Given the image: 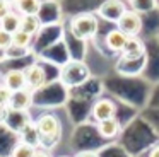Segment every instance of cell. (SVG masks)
Segmentation results:
<instances>
[{
  "label": "cell",
  "instance_id": "obj_16",
  "mask_svg": "<svg viewBox=\"0 0 159 157\" xmlns=\"http://www.w3.org/2000/svg\"><path fill=\"white\" fill-rule=\"evenodd\" d=\"M36 150H38V147L31 145V143L17 142L14 147H12L11 157H34L36 155Z\"/></svg>",
  "mask_w": 159,
  "mask_h": 157
},
{
  "label": "cell",
  "instance_id": "obj_1",
  "mask_svg": "<svg viewBox=\"0 0 159 157\" xmlns=\"http://www.w3.org/2000/svg\"><path fill=\"white\" fill-rule=\"evenodd\" d=\"M99 31V19L91 12L77 14L70 19V33L80 41L93 39Z\"/></svg>",
  "mask_w": 159,
  "mask_h": 157
},
{
  "label": "cell",
  "instance_id": "obj_5",
  "mask_svg": "<svg viewBox=\"0 0 159 157\" xmlns=\"http://www.w3.org/2000/svg\"><path fill=\"white\" fill-rule=\"evenodd\" d=\"M34 101V91H31L29 87H24L21 91L12 92V97L9 101L7 108L12 113H28L29 108L33 106Z\"/></svg>",
  "mask_w": 159,
  "mask_h": 157
},
{
  "label": "cell",
  "instance_id": "obj_10",
  "mask_svg": "<svg viewBox=\"0 0 159 157\" xmlns=\"http://www.w3.org/2000/svg\"><path fill=\"white\" fill-rule=\"evenodd\" d=\"M91 114H93V118L98 123L104 121V119H110V118H115V114H116V106L110 99H99V101H96L93 104Z\"/></svg>",
  "mask_w": 159,
  "mask_h": 157
},
{
  "label": "cell",
  "instance_id": "obj_20",
  "mask_svg": "<svg viewBox=\"0 0 159 157\" xmlns=\"http://www.w3.org/2000/svg\"><path fill=\"white\" fill-rule=\"evenodd\" d=\"M12 97V91L9 87H5L4 84H0V104L2 106H7L9 101Z\"/></svg>",
  "mask_w": 159,
  "mask_h": 157
},
{
  "label": "cell",
  "instance_id": "obj_6",
  "mask_svg": "<svg viewBox=\"0 0 159 157\" xmlns=\"http://www.w3.org/2000/svg\"><path fill=\"white\" fill-rule=\"evenodd\" d=\"M125 10H127V5L123 0H104L98 9V16L104 20L116 24L120 17L125 14Z\"/></svg>",
  "mask_w": 159,
  "mask_h": 157
},
{
  "label": "cell",
  "instance_id": "obj_26",
  "mask_svg": "<svg viewBox=\"0 0 159 157\" xmlns=\"http://www.w3.org/2000/svg\"><path fill=\"white\" fill-rule=\"evenodd\" d=\"M127 2H130V0H127Z\"/></svg>",
  "mask_w": 159,
  "mask_h": 157
},
{
  "label": "cell",
  "instance_id": "obj_18",
  "mask_svg": "<svg viewBox=\"0 0 159 157\" xmlns=\"http://www.w3.org/2000/svg\"><path fill=\"white\" fill-rule=\"evenodd\" d=\"M130 5L135 12H149L156 7V0H130Z\"/></svg>",
  "mask_w": 159,
  "mask_h": 157
},
{
  "label": "cell",
  "instance_id": "obj_9",
  "mask_svg": "<svg viewBox=\"0 0 159 157\" xmlns=\"http://www.w3.org/2000/svg\"><path fill=\"white\" fill-rule=\"evenodd\" d=\"M24 72H26L28 87L31 89V91L36 92L38 89H41L43 85H45V82H46V72H45V68H43L39 63L29 65L28 68H24Z\"/></svg>",
  "mask_w": 159,
  "mask_h": 157
},
{
  "label": "cell",
  "instance_id": "obj_17",
  "mask_svg": "<svg viewBox=\"0 0 159 157\" xmlns=\"http://www.w3.org/2000/svg\"><path fill=\"white\" fill-rule=\"evenodd\" d=\"M33 38L34 36H31V34L24 33L22 29H19L12 34V44H14V46H19V48H29L33 43Z\"/></svg>",
  "mask_w": 159,
  "mask_h": 157
},
{
  "label": "cell",
  "instance_id": "obj_4",
  "mask_svg": "<svg viewBox=\"0 0 159 157\" xmlns=\"http://www.w3.org/2000/svg\"><path fill=\"white\" fill-rule=\"evenodd\" d=\"M89 77V70L82 61H70L62 70V80L67 85H79Z\"/></svg>",
  "mask_w": 159,
  "mask_h": 157
},
{
  "label": "cell",
  "instance_id": "obj_13",
  "mask_svg": "<svg viewBox=\"0 0 159 157\" xmlns=\"http://www.w3.org/2000/svg\"><path fill=\"white\" fill-rule=\"evenodd\" d=\"M41 9V0H17L14 5V10L21 16H39Z\"/></svg>",
  "mask_w": 159,
  "mask_h": 157
},
{
  "label": "cell",
  "instance_id": "obj_3",
  "mask_svg": "<svg viewBox=\"0 0 159 157\" xmlns=\"http://www.w3.org/2000/svg\"><path fill=\"white\" fill-rule=\"evenodd\" d=\"M116 27L120 31H123L128 38H135L140 34L142 29V17L139 12H135L134 9H127L125 14L120 17V20L116 22Z\"/></svg>",
  "mask_w": 159,
  "mask_h": 157
},
{
  "label": "cell",
  "instance_id": "obj_2",
  "mask_svg": "<svg viewBox=\"0 0 159 157\" xmlns=\"http://www.w3.org/2000/svg\"><path fill=\"white\" fill-rule=\"evenodd\" d=\"M34 123H36V128H38V133H39V145L58 142L60 133H62V125H60L58 118L55 114L45 113Z\"/></svg>",
  "mask_w": 159,
  "mask_h": 157
},
{
  "label": "cell",
  "instance_id": "obj_19",
  "mask_svg": "<svg viewBox=\"0 0 159 157\" xmlns=\"http://www.w3.org/2000/svg\"><path fill=\"white\" fill-rule=\"evenodd\" d=\"M12 46V34L0 27V51H7Z\"/></svg>",
  "mask_w": 159,
  "mask_h": 157
},
{
  "label": "cell",
  "instance_id": "obj_7",
  "mask_svg": "<svg viewBox=\"0 0 159 157\" xmlns=\"http://www.w3.org/2000/svg\"><path fill=\"white\" fill-rule=\"evenodd\" d=\"M2 84L9 87L12 92L21 91V89L28 87V80H26V72L21 68H11L2 75Z\"/></svg>",
  "mask_w": 159,
  "mask_h": 157
},
{
  "label": "cell",
  "instance_id": "obj_23",
  "mask_svg": "<svg viewBox=\"0 0 159 157\" xmlns=\"http://www.w3.org/2000/svg\"><path fill=\"white\" fill-rule=\"evenodd\" d=\"M34 157H52L48 150H36V155Z\"/></svg>",
  "mask_w": 159,
  "mask_h": 157
},
{
  "label": "cell",
  "instance_id": "obj_24",
  "mask_svg": "<svg viewBox=\"0 0 159 157\" xmlns=\"http://www.w3.org/2000/svg\"><path fill=\"white\" fill-rule=\"evenodd\" d=\"M149 157H159V145L154 147V149L151 150V155H149Z\"/></svg>",
  "mask_w": 159,
  "mask_h": 157
},
{
  "label": "cell",
  "instance_id": "obj_25",
  "mask_svg": "<svg viewBox=\"0 0 159 157\" xmlns=\"http://www.w3.org/2000/svg\"><path fill=\"white\" fill-rule=\"evenodd\" d=\"M5 2H7L9 5H12V7H14V5H16V2H17V0H5Z\"/></svg>",
  "mask_w": 159,
  "mask_h": 157
},
{
  "label": "cell",
  "instance_id": "obj_15",
  "mask_svg": "<svg viewBox=\"0 0 159 157\" xmlns=\"http://www.w3.org/2000/svg\"><path fill=\"white\" fill-rule=\"evenodd\" d=\"M41 26H43V20L39 19V16H22L21 19V29L24 33L31 34V36L38 34Z\"/></svg>",
  "mask_w": 159,
  "mask_h": 157
},
{
  "label": "cell",
  "instance_id": "obj_27",
  "mask_svg": "<svg viewBox=\"0 0 159 157\" xmlns=\"http://www.w3.org/2000/svg\"><path fill=\"white\" fill-rule=\"evenodd\" d=\"M63 157H65V155H63Z\"/></svg>",
  "mask_w": 159,
  "mask_h": 157
},
{
  "label": "cell",
  "instance_id": "obj_21",
  "mask_svg": "<svg viewBox=\"0 0 159 157\" xmlns=\"http://www.w3.org/2000/svg\"><path fill=\"white\" fill-rule=\"evenodd\" d=\"M12 10H14V7L9 5V3L5 2V0H0V20L4 19V17L7 16L9 12H12Z\"/></svg>",
  "mask_w": 159,
  "mask_h": 157
},
{
  "label": "cell",
  "instance_id": "obj_11",
  "mask_svg": "<svg viewBox=\"0 0 159 157\" xmlns=\"http://www.w3.org/2000/svg\"><path fill=\"white\" fill-rule=\"evenodd\" d=\"M128 39H130V38H128L123 31H120L116 27V29H111L106 33V36H104V44H106V48L110 51H113V53H121Z\"/></svg>",
  "mask_w": 159,
  "mask_h": 157
},
{
  "label": "cell",
  "instance_id": "obj_8",
  "mask_svg": "<svg viewBox=\"0 0 159 157\" xmlns=\"http://www.w3.org/2000/svg\"><path fill=\"white\" fill-rule=\"evenodd\" d=\"M120 55H121V58H123L125 61H137V60H140V58L145 55L144 41H142L139 36L130 38V39L127 41V44H125L123 51H121Z\"/></svg>",
  "mask_w": 159,
  "mask_h": 157
},
{
  "label": "cell",
  "instance_id": "obj_22",
  "mask_svg": "<svg viewBox=\"0 0 159 157\" xmlns=\"http://www.w3.org/2000/svg\"><path fill=\"white\" fill-rule=\"evenodd\" d=\"M75 157H99L96 152H93V150H84V152H79Z\"/></svg>",
  "mask_w": 159,
  "mask_h": 157
},
{
  "label": "cell",
  "instance_id": "obj_12",
  "mask_svg": "<svg viewBox=\"0 0 159 157\" xmlns=\"http://www.w3.org/2000/svg\"><path fill=\"white\" fill-rule=\"evenodd\" d=\"M120 121L118 118H110V119H104V121L98 123V133H99L103 138H115V137L120 135Z\"/></svg>",
  "mask_w": 159,
  "mask_h": 157
},
{
  "label": "cell",
  "instance_id": "obj_14",
  "mask_svg": "<svg viewBox=\"0 0 159 157\" xmlns=\"http://www.w3.org/2000/svg\"><path fill=\"white\" fill-rule=\"evenodd\" d=\"M21 19H22L21 14H17L16 10H12V12H9L4 19L0 20V27H2V29H5L7 33L14 34L16 31L21 29Z\"/></svg>",
  "mask_w": 159,
  "mask_h": 157
}]
</instances>
